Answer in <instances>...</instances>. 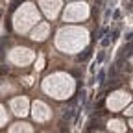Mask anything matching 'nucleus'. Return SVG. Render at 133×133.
<instances>
[{"mask_svg":"<svg viewBox=\"0 0 133 133\" xmlns=\"http://www.w3.org/2000/svg\"><path fill=\"white\" fill-rule=\"evenodd\" d=\"M21 2H22V0H13V4H11V9H15L17 6H19V4H21Z\"/></svg>","mask_w":133,"mask_h":133,"instance_id":"obj_2","label":"nucleus"},{"mask_svg":"<svg viewBox=\"0 0 133 133\" xmlns=\"http://www.w3.org/2000/svg\"><path fill=\"white\" fill-rule=\"evenodd\" d=\"M131 128H133V120H131Z\"/></svg>","mask_w":133,"mask_h":133,"instance_id":"obj_4","label":"nucleus"},{"mask_svg":"<svg viewBox=\"0 0 133 133\" xmlns=\"http://www.w3.org/2000/svg\"><path fill=\"white\" fill-rule=\"evenodd\" d=\"M126 113H128V115H133V107H131V109H128Z\"/></svg>","mask_w":133,"mask_h":133,"instance_id":"obj_3","label":"nucleus"},{"mask_svg":"<svg viewBox=\"0 0 133 133\" xmlns=\"http://www.w3.org/2000/svg\"><path fill=\"white\" fill-rule=\"evenodd\" d=\"M124 124L120 122V120H113V122H109V129L111 131H115V133H118V131H124Z\"/></svg>","mask_w":133,"mask_h":133,"instance_id":"obj_1","label":"nucleus"}]
</instances>
